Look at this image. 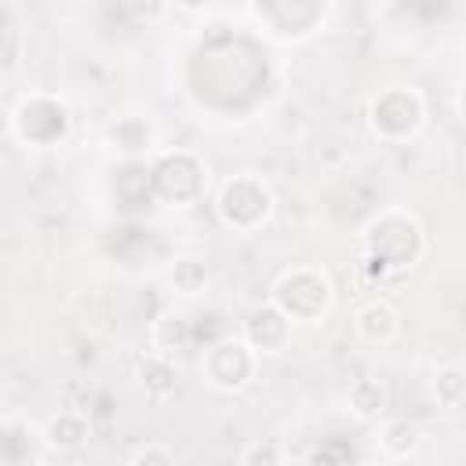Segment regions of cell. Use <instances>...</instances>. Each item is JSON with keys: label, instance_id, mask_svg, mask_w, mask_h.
<instances>
[{"label": "cell", "instance_id": "cell-1", "mask_svg": "<svg viewBox=\"0 0 466 466\" xmlns=\"http://www.w3.org/2000/svg\"><path fill=\"white\" fill-rule=\"evenodd\" d=\"M364 244L368 262H379V269H404L422 255V229L411 215L386 211L368 226Z\"/></svg>", "mask_w": 466, "mask_h": 466}, {"label": "cell", "instance_id": "cell-2", "mask_svg": "<svg viewBox=\"0 0 466 466\" xmlns=\"http://www.w3.org/2000/svg\"><path fill=\"white\" fill-rule=\"evenodd\" d=\"M273 306L295 324H313L324 317V309L331 306V280L320 273V269H309V266H299V269H288L277 288H273Z\"/></svg>", "mask_w": 466, "mask_h": 466}, {"label": "cell", "instance_id": "cell-3", "mask_svg": "<svg viewBox=\"0 0 466 466\" xmlns=\"http://www.w3.org/2000/svg\"><path fill=\"white\" fill-rule=\"evenodd\" d=\"M426 106L411 87H386L371 98V131L386 142H404L422 127Z\"/></svg>", "mask_w": 466, "mask_h": 466}, {"label": "cell", "instance_id": "cell-4", "mask_svg": "<svg viewBox=\"0 0 466 466\" xmlns=\"http://www.w3.org/2000/svg\"><path fill=\"white\" fill-rule=\"evenodd\" d=\"M11 127L25 146H58L69 135V113L51 95H29L18 102Z\"/></svg>", "mask_w": 466, "mask_h": 466}, {"label": "cell", "instance_id": "cell-5", "mask_svg": "<svg viewBox=\"0 0 466 466\" xmlns=\"http://www.w3.org/2000/svg\"><path fill=\"white\" fill-rule=\"evenodd\" d=\"M200 371L204 379L215 386V390H240L248 386L251 371H255V350L244 342V339H229V335H218L204 346L200 353Z\"/></svg>", "mask_w": 466, "mask_h": 466}, {"label": "cell", "instance_id": "cell-6", "mask_svg": "<svg viewBox=\"0 0 466 466\" xmlns=\"http://www.w3.org/2000/svg\"><path fill=\"white\" fill-rule=\"evenodd\" d=\"M273 197L255 175H233L218 193V218L233 229H255L269 218Z\"/></svg>", "mask_w": 466, "mask_h": 466}, {"label": "cell", "instance_id": "cell-7", "mask_svg": "<svg viewBox=\"0 0 466 466\" xmlns=\"http://www.w3.org/2000/svg\"><path fill=\"white\" fill-rule=\"evenodd\" d=\"M149 186L167 204H189L204 189V167L189 153H171L157 164V171L149 175Z\"/></svg>", "mask_w": 466, "mask_h": 466}, {"label": "cell", "instance_id": "cell-8", "mask_svg": "<svg viewBox=\"0 0 466 466\" xmlns=\"http://www.w3.org/2000/svg\"><path fill=\"white\" fill-rule=\"evenodd\" d=\"M353 328H357V335H360L364 342L382 346V342H393V339H397V331H400V313H397L390 302L371 299V302H364V306L357 309Z\"/></svg>", "mask_w": 466, "mask_h": 466}, {"label": "cell", "instance_id": "cell-9", "mask_svg": "<svg viewBox=\"0 0 466 466\" xmlns=\"http://www.w3.org/2000/svg\"><path fill=\"white\" fill-rule=\"evenodd\" d=\"M288 335H291V320H288L277 306H266V309H258V313L248 320V346H251V350L277 353V350H284Z\"/></svg>", "mask_w": 466, "mask_h": 466}, {"label": "cell", "instance_id": "cell-10", "mask_svg": "<svg viewBox=\"0 0 466 466\" xmlns=\"http://www.w3.org/2000/svg\"><path fill=\"white\" fill-rule=\"evenodd\" d=\"M153 350L160 353V357H178V353H186L193 342H197V335H193V320H186L182 313H160L157 317V324H153Z\"/></svg>", "mask_w": 466, "mask_h": 466}, {"label": "cell", "instance_id": "cell-11", "mask_svg": "<svg viewBox=\"0 0 466 466\" xmlns=\"http://www.w3.org/2000/svg\"><path fill=\"white\" fill-rule=\"evenodd\" d=\"M44 441L51 444V448H58V451H73V448H80L84 441H87V422L80 419V415H58V419H51L47 422V430H44Z\"/></svg>", "mask_w": 466, "mask_h": 466}, {"label": "cell", "instance_id": "cell-12", "mask_svg": "<svg viewBox=\"0 0 466 466\" xmlns=\"http://www.w3.org/2000/svg\"><path fill=\"white\" fill-rule=\"evenodd\" d=\"M109 142L120 146L124 153H142V149H149V142H153V127H149L142 116H124V120L113 124Z\"/></svg>", "mask_w": 466, "mask_h": 466}, {"label": "cell", "instance_id": "cell-13", "mask_svg": "<svg viewBox=\"0 0 466 466\" xmlns=\"http://www.w3.org/2000/svg\"><path fill=\"white\" fill-rule=\"evenodd\" d=\"M350 404L360 419H379L386 411V386L379 379H357L350 390Z\"/></svg>", "mask_w": 466, "mask_h": 466}, {"label": "cell", "instance_id": "cell-14", "mask_svg": "<svg viewBox=\"0 0 466 466\" xmlns=\"http://www.w3.org/2000/svg\"><path fill=\"white\" fill-rule=\"evenodd\" d=\"M433 397L441 408H462L466 400V379H462V368L448 364L433 375Z\"/></svg>", "mask_w": 466, "mask_h": 466}, {"label": "cell", "instance_id": "cell-15", "mask_svg": "<svg viewBox=\"0 0 466 466\" xmlns=\"http://www.w3.org/2000/svg\"><path fill=\"white\" fill-rule=\"evenodd\" d=\"M33 455V433L22 422H0V462H22Z\"/></svg>", "mask_w": 466, "mask_h": 466}, {"label": "cell", "instance_id": "cell-16", "mask_svg": "<svg viewBox=\"0 0 466 466\" xmlns=\"http://www.w3.org/2000/svg\"><path fill=\"white\" fill-rule=\"evenodd\" d=\"M171 280H175V288L186 291V295L204 291V284H208V266H204V258H197V255L175 258V266H171Z\"/></svg>", "mask_w": 466, "mask_h": 466}, {"label": "cell", "instance_id": "cell-17", "mask_svg": "<svg viewBox=\"0 0 466 466\" xmlns=\"http://www.w3.org/2000/svg\"><path fill=\"white\" fill-rule=\"evenodd\" d=\"M382 448H386V455H397V459H404L415 444H419V430L411 426V422H386L382 426Z\"/></svg>", "mask_w": 466, "mask_h": 466}, {"label": "cell", "instance_id": "cell-18", "mask_svg": "<svg viewBox=\"0 0 466 466\" xmlns=\"http://www.w3.org/2000/svg\"><path fill=\"white\" fill-rule=\"evenodd\" d=\"M131 462H175V455L167 448H142L131 455Z\"/></svg>", "mask_w": 466, "mask_h": 466}, {"label": "cell", "instance_id": "cell-19", "mask_svg": "<svg viewBox=\"0 0 466 466\" xmlns=\"http://www.w3.org/2000/svg\"><path fill=\"white\" fill-rule=\"evenodd\" d=\"M240 459H244V462H258V459H266V462H277L280 455H277L273 448H248V451H244Z\"/></svg>", "mask_w": 466, "mask_h": 466}, {"label": "cell", "instance_id": "cell-20", "mask_svg": "<svg viewBox=\"0 0 466 466\" xmlns=\"http://www.w3.org/2000/svg\"><path fill=\"white\" fill-rule=\"evenodd\" d=\"M175 4H182V7H204L208 0H175Z\"/></svg>", "mask_w": 466, "mask_h": 466}]
</instances>
